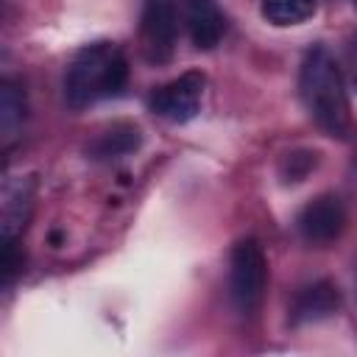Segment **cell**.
Instances as JSON below:
<instances>
[{"instance_id":"obj_1","label":"cell","mask_w":357,"mask_h":357,"mask_svg":"<svg viewBox=\"0 0 357 357\" xmlns=\"http://www.w3.org/2000/svg\"><path fill=\"white\" fill-rule=\"evenodd\" d=\"M298 92L312 123L329 137H343L351 126V103L335 56L315 45L307 50L298 73Z\"/></svg>"},{"instance_id":"obj_2","label":"cell","mask_w":357,"mask_h":357,"mask_svg":"<svg viewBox=\"0 0 357 357\" xmlns=\"http://www.w3.org/2000/svg\"><path fill=\"white\" fill-rule=\"evenodd\" d=\"M128 81L126 53L114 42H92L75 53L64 78V98L73 109L117 95Z\"/></svg>"},{"instance_id":"obj_3","label":"cell","mask_w":357,"mask_h":357,"mask_svg":"<svg viewBox=\"0 0 357 357\" xmlns=\"http://www.w3.org/2000/svg\"><path fill=\"white\" fill-rule=\"evenodd\" d=\"M268 290V259L257 240H240L229 262V296L240 315H254Z\"/></svg>"},{"instance_id":"obj_4","label":"cell","mask_w":357,"mask_h":357,"mask_svg":"<svg viewBox=\"0 0 357 357\" xmlns=\"http://www.w3.org/2000/svg\"><path fill=\"white\" fill-rule=\"evenodd\" d=\"M204 86H206V78L204 73L198 70H190V73H181L178 78L167 81L165 86H159L153 95H151V109L170 120V123H187L198 114L201 109V98H204Z\"/></svg>"},{"instance_id":"obj_5","label":"cell","mask_w":357,"mask_h":357,"mask_svg":"<svg viewBox=\"0 0 357 357\" xmlns=\"http://www.w3.org/2000/svg\"><path fill=\"white\" fill-rule=\"evenodd\" d=\"M346 226V206L337 195H318L310 204H304V209L296 218V229L301 234L304 243L310 245H329L340 237Z\"/></svg>"},{"instance_id":"obj_6","label":"cell","mask_w":357,"mask_h":357,"mask_svg":"<svg viewBox=\"0 0 357 357\" xmlns=\"http://www.w3.org/2000/svg\"><path fill=\"white\" fill-rule=\"evenodd\" d=\"M176 0H148L142 14V50L151 61H167L176 47Z\"/></svg>"},{"instance_id":"obj_7","label":"cell","mask_w":357,"mask_h":357,"mask_svg":"<svg viewBox=\"0 0 357 357\" xmlns=\"http://www.w3.org/2000/svg\"><path fill=\"white\" fill-rule=\"evenodd\" d=\"M184 25L198 50H212L226 33V17L215 0H184Z\"/></svg>"},{"instance_id":"obj_8","label":"cell","mask_w":357,"mask_h":357,"mask_svg":"<svg viewBox=\"0 0 357 357\" xmlns=\"http://www.w3.org/2000/svg\"><path fill=\"white\" fill-rule=\"evenodd\" d=\"M340 307V290L337 284L321 279L312 282L307 287L298 290V296L290 304V324H312V321H324L332 312H337Z\"/></svg>"},{"instance_id":"obj_9","label":"cell","mask_w":357,"mask_h":357,"mask_svg":"<svg viewBox=\"0 0 357 357\" xmlns=\"http://www.w3.org/2000/svg\"><path fill=\"white\" fill-rule=\"evenodd\" d=\"M33 178H17L6 184L3 190V215H0V229H3V243H17L22 229L28 226L31 209H33Z\"/></svg>"},{"instance_id":"obj_10","label":"cell","mask_w":357,"mask_h":357,"mask_svg":"<svg viewBox=\"0 0 357 357\" xmlns=\"http://www.w3.org/2000/svg\"><path fill=\"white\" fill-rule=\"evenodd\" d=\"M25 92L11 84V81H3L0 86V142H3V151H8L14 145V139L20 137L22 131V123H25Z\"/></svg>"},{"instance_id":"obj_11","label":"cell","mask_w":357,"mask_h":357,"mask_svg":"<svg viewBox=\"0 0 357 357\" xmlns=\"http://www.w3.org/2000/svg\"><path fill=\"white\" fill-rule=\"evenodd\" d=\"M137 145H139V131H137V126L117 123V126H112L109 131H103V134L92 142L89 153H92L95 159H117V156L131 153Z\"/></svg>"},{"instance_id":"obj_12","label":"cell","mask_w":357,"mask_h":357,"mask_svg":"<svg viewBox=\"0 0 357 357\" xmlns=\"http://www.w3.org/2000/svg\"><path fill=\"white\" fill-rule=\"evenodd\" d=\"M315 14V0H262V17L271 25H301Z\"/></svg>"},{"instance_id":"obj_13","label":"cell","mask_w":357,"mask_h":357,"mask_svg":"<svg viewBox=\"0 0 357 357\" xmlns=\"http://www.w3.org/2000/svg\"><path fill=\"white\" fill-rule=\"evenodd\" d=\"M315 162H318V153H315V151H293V153H287V156L282 159L279 173H282L284 181L296 184V181H301V178L315 167Z\"/></svg>"},{"instance_id":"obj_14","label":"cell","mask_w":357,"mask_h":357,"mask_svg":"<svg viewBox=\"0 0 357 357\" xmlns=\"http://www.w3.org/2000/svg\"><path fill=\"white\" fill-rule=\"evenodd\" d=\"M346 67H349V78L357 86V33L346 42Z\"/></svg>"}]
</instances>
